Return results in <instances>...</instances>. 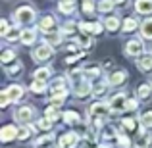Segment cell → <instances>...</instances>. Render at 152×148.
I'll return each mask as SVG.
<instances>
[{"instance_id": "6da1fadb", "label": "cell", "mask_w": 152, "mask_h": 148, "mask_svg": "<svg viewBox=\"0 0 152 148\" xmlns=\"http://www.w3.org/2000/svg\"><path fill=\"white\" fill-rule=\"evenodd\" d=\"M14 21L15 25H25V23H33L35 21V10L33 6H19L14 12Z\"/></svg>"}, {"instance_id": "7a4b0ae2", "label": "cell", "mask_w": 152, "mask_h": 148, "mask_svg": "<svg viewBox=\"0 0 152 148\" xmlns=\"http://www.w3.org/2000/svg\"><path fill=\"white\" fill-rule=\"evenodd\" d=\"M15 119H18L19 123H23V125H29L31 121H33V115H35V108L33 106H23L19 108L18 112H15Z\"/></svg>"}, {"instance_id": "3957f363", "label": "cell", "mask_w": 152, "mask_h": 148, "mask_svg": "<svg viewBox=\"0 0 152 148\" xmlns=\"http://www.w3.org/2000/svg\"><path fill=\"white\" fill-rule=\"evenodd\" d=\"M145 52V44H142L141 39H131L125 44V54L127 56H139Z\"/></svg>"}, {"instance_id": "277c9868", "label": "cell", "mask_w": 152, "mask_h": 148, "mask_svg": "<svg viewBox=\"0 0 152 148\" xmlns=\"http://www.w3.org/2000/svg\"><path fill=\"white\" fill-rule=\"evenodd\" d=\"M125 102H127L125 93H119V94H115V96H112V100L108 104H110V110L118 114V112H125Z\"/></svg>"}, {"instance_id": "5b68a950", "label": "cell", "mask_w": 152, "mask_h": 148, "mask_svg": "<svg viewBox=\"0 0 152 148\" xmlns=\"http://www.w3.org/2000/svg\"><path fill=\"white\" fill-rule=\"evenodd\" d=\"M108 112H112V110H110V104H106V102H94L89 108V114L93 117H106Z\"/></svg>"}, {"instance_id": "8992f818", "label": "cell", "mask_w": 152, "mask_h": 148, "mask_svg": "<svg viewBox=\"0 0 152 148\" xmlns=\"http://www.w3.org/2000/svg\"><path fill=\"white\" fill-rule=\"evenodd\" d=\"M52 44H48V42H45V44L37 46V50H35V56L33 58L37 60V62H45V60H50L52 58Z\"/></svg>"}, {"instance_id": "52a82bcc", "label": "cell", "mask_w": 152, "mask_h": 148, "mask_svg": "<svg viewBox=\"0 0 152 148\" xmlns=\"http://www.w3.org/2000/svg\"><path fill=\"white\" fill-rule=\"evenodd\" d=\"M39 29L42 31L45 35L52 33V31H56V21L52 15H42L41 17V23H39Z\"/></svg>"}, {"instance_id": "ba28073f", "label": "cell", "mask_w": 152, "mask_h": 148, "mask_svg": "<svg viewBox=\"0 0 152 148\" xmlns=\"http://www.w3.org/2000/svg\"><path fill=\"white\" fill-rule=\"evenodd\" d=\"M18 131L19 129H15L14 125H4L2 131H0V141L10 142V141H14V139H18Z\"/></svg>"}, {"instance_id": "9c48e42d", "label": "cell", "mask_w": 152, "mask_h": 148, "mask_svg": "<svg viewBox=\"0 0 152 148\" xmlns=\"http://www.w3.org/2000/svg\"><path fill=\"white\" fill-rule=\"evenodd\" d=\"M8 96L12 98V102H19V100L23 98V94H25V89H23L21 85H10L6 89Z\"/></svg>"}, {"instance_id": "30bf717a", "label": "cell", "mask_w": 152, "mask_h": 148, "mask_svg": "<svg viewBox=\"0 0 152 148\" xmlns=\"http://www.w3.org/2000/svg\"><path fill=\"white\" fill-rule=\"evenodd\" d=\"M79 29L87 35H98L102 31V25L100 23H89V21H81L79 23Z\"/></svg>"}, {"instance_id": "8fae6325", "label": "cell", "mask_w": 152, "mask_h": 148, "mask_svg": "<svg viewBox=\"0 0 152 148\" xmlns=\"http://www.w3.org/2000/svg\"><path fill=\"white\" fill-rule=\"evenodd\" d=\"M137 67H139L141 71H145V73L152 71V54H142V56H139Z\"/></svg>"}, {"instance_id": "7c38bea8", "label": "cell", "mask_w": 152, "mask_h": 148, "mask_svg": "<svg viewBox=\"0 0 152 148\" xmlns=\"http://www.w3.org/2000/svg\"><path fill=\"white\" fill-rule=\"evenodd\" d=\"M89 94H93V85H91L89 81H83L75 87V96L77 98H85V96H89Z\"/></svg>"}, {"instance_id": "4fadbf2b", "label": "cell", "mask_w": 152, "mask_h": 148, "mask_svg": "<svg viewBox=\"0 0 152 148\" xmlns=\"http://www.w3.org/2000/svg\"><path fill=\"white\" fill-rule=\"evenodd\" d=\"M19 41H21L25 46H31L35 41H37V33H35V29H23L21 33H19Z\"/></svg>"}, {"instance_id": "5bb4252c", "label": "cell", "mask_w": 152, "mask_h": 148, "mask_svg": "<svg viewBox=\"0 0 152 148\" xmlns=\"http://www.w3.org/2000/svg\"><path fill=\"white\" fill-rule=\"evenodd\" d=\"M77 142H79L77 133H66L60 139V144H64L66 148H77Z\"/></svg>"}, {"instance_id": "9a60e30c", "label": "cell", "mask_w": 152, "mask_h": 148, "mask_svg": "<svg viewBox=\"0 0 152 148\" xmlns=\"http://www.w3.org/2000/svg\"><path fill=\"white\" fill-rule=\"evenodd\" d=\"M135 10L139 14H145V15L152 14V0H137L135 2Z\"/></svg>"}, {"instance_id": "2e32d148", "label": "cell", "mask_w": 152, "mask_h": 148, "mask_svg": "<svg viewBox=\"0 0 152 148\" xmlns=\"http://www.w3.org/2000/svg\"><path fill=\"white\" fill-rule=\"evenodd\" d=\"M150 96H152V85L150 83H142L137 89V98L139 100H148Z\"/></svg>"}, {"instance_id": "e0dca14e", "label": "cell", "mask_w": 152, "mask_h": 148, "mask_svg": "<svg viewBox=\"0 0 152 148\" xmlns=\"http://www.w3.org/2000/svg\"><path fill=\"white\" fill-rule=\"evenodd\" d=\"M125 79H127V73H125L123 69H119V71H114V73H110V77H108V83H110V85H121Z\"/></svg>"}, {"instance_id": "ac0fdd59", "label": "cell", "mask_w": 152, "mask_h": 148, "mask_svg": "<svg viewBox=\"0 0 152 148\" xmlns=\"http://www.w3.org/2000/svg\"><path fill=\"white\" fill-rule=\"evenodd\" d=\"M135 146L137 148H150L152 146V135L150 133H141L137 139V142H135Z\"/></svg>"}, {"instance_id": "d6986e66", "label": "cell", "mask_w": 152, "mask_h": 148, "mask_svg": "<svg viewBox=\"0 0 152 148\" xmlns=\"http://www.w3.org/2000/svg\"><path fill=\"white\" fill-rule=\"evenodd\" d=\"M50 75H52V69H50V67H39V69H35L33 79H39V81H48Z\"/></svg>"}, {"instance_id": "ffe728a7", "label": "cell", "mask_w": 152, "mask_h": 148, "mask_svg": "<svg viewBox=\"0 0 152 148\" xmlns=\"http://www.w3.org/2000/svg\"><path fill=\"white\" fill-rule=\"evenodd\" d=\"M141 37L142 39H152V17L145 19L141 25Z\"/></svg>"}, {"instance_id": "44dd1931", "label": "cell", "mask_w": 152, "mask_h": 148, "mask_svg": "<svg viewBox=\"0 0 152 148\" xmlns=\"http://www.w3.org/2000/svg\"><path fill=\"white\" fill-rule=\"evenodd\" d=\"M50 90H52V94H56V93H66V79H62V77H58V79H54V83L50 85Z\"/></svg>"}, {"instance_id": "7402d4cb", "label": "cell", "mask_w": 152, "mask_h": 148, "mask_svg": "<svg viewBox=\"0 0 152 148\" xmlns=\"http://www.w3.org/2000/svg\"><path fill=\"white\" fill-rule=\"evenodd\" d=\"M60 12L62 14H71L73 12V8H75V0H60Z\"/></svg>"}, {"instance_id": "603a6c76", "label": "cell", "mask_w": 152, "mask_h": 148, "mask_svg": "<svg viewBox=\"0 0 152 148\" xmlns=\"http://www.w3.org/2000/svg\"><path fill=\"white\" fill-rule=\"evenodd\" d=\"M45 115L46 117H50L52 121L54 119H58L60 115H62V112H60V108H58V104H52V106H48L46 108V112H45Z\"/></svg>"}, {"instance_id": "cb8c5ba5", "label": "cell", "mask_w": 152, "mask_h": 148, "mask_svg": "<svg viewBox=\"0 0 152 148\" xmlns=\"http://www.w3.org/2000/svg\"><path fill=\"white\" fill-rule=\"evenodd\" d=\"M31 90H33L35 94H42L46 90V81H39V79H33V83H31Z\"/></svg>"}, {"instance_id": "d4e9b609", "label": "cell", "mask_w": 152, "mask_h": 148, "mask_svg": "<svg viewBox=\"0 0 152 148\" xmlns=\"http://www.w3.org/2000/svg\"><path fill=\"white\" fill-rule=\"evenodd\" d=\"M139 27V21L135 17H127L125 21H123V33H131V31H135Z\"/></svg>"}, {"instance_id": "484cf974", "label": "cell", "mask_w": 152, "mask_h": 148, "mask_svg": "<svg viewBox=\"0 0 152 148\" xmlns=\"http://www.w3.org/2000/svg\"><path fill=\"white\" fill-rule=\"evenodd\" d=\"M98 12H102V14H108V12L114 10V0H100V2L96 4Z\"/></svg>"}, {"instance_id": "4316f807", "label": "cell", "mask_w": 152, "mask_h": 148, "mask_svg": "<svg viewBox=\"0 0 152 148\" xmlns=\"http://www.w3.org/2000/svg\"><path fill=\"white\" fill-rule=\"evenodd\" d=\"M141 127L142 129H152V112H145L141 115Z\"/></svg>"}, {"instance_id": "83f0119b", "label": "cell", "mask_w": 152, "mask_h": 148, "mask_svg": "<svg viewBox=\"0 0 152 148\" xmlns=\"http://www.w3.org/2000/svg\"><path fill=\"white\" fill-rule=\"evenodd\" d=\"M14 60H15V52L10 50V48H6L2 54H0V62L2 63H10V62H14Z\"/></svg>"}, {"instance_id": "f1b7e54d", "label": "cell", "mask_w": 152, "mask_h": 148, "mask_svg": "<svg viewBox=\"0 0 152 148\" xmlns=\"http://www.w3.org/2000/svg\"><path fill=\"white\" fill-rule=\"evenodd\" d=\"M104 23H106V29L108 31H118L119 29V19L118 17H108Z\"/></svg>"}, {"instance_id": "f546056e", "label": "cell", "mask_w": 152, "mask_h": 148, "mask_svg": "<svg viewBox=\"0 0 152 148\" xmlns=\"http://www.w3.org/2000/svg\"><path fill=\"white\" fill-rule=\"evenodd\" d=\"M66 98H67V90H66V93H56V94H52L50 102H52V104H58V106H60V104L66 102Z\"/></svg>"}, {"instance_id": "4dcf8cb0", "label": "cell", "mask_w": 152, "mask_h": 148, "mask_svg": "<svg viewBox=\"0 0 152 148\" xmlns=\"http://www.w3.org/2000/svg\"><path fill=\"white\" fill-rule=\"evenodd\" d=\"M52 141H54V135L48 133V135H45V137L37 139V141H35V146H45V144H50Z\"/></svg>"}, {"instance_id": "1f68e13d", "label": "cell", "mask_w": 152, "mask_h": 148, "mask_svg": "<svg viewBox=\"0 0 152 148\" xmlns=\"http://www.w3.org/2000/svg\"><path fill=\"white\" fill-rule=\"evenodd\" d=\"M33 133V127H29V125H25V127H21V129L18 131V139L19 141H25L27 137H29V135Z\"/></svg>"}, {"instance_id": "d6a6232c", "label": "cell", "mask_w": 152, "mask_h": 148, "mask_svg": "<svg viewBox=\"0 0 152 148\" xmlns=\"http://www.w3.org/2000/svg\"><path fill=\"white\" fill-rule=\"evenodd\" d=\"M77 44L83 46V48H89V46H93V41H91V37L85 33V35H81V37L77 39Z\"/></svg>"}, {"instance_id": "836d02e7", "label": "cell", "mask_w": 152, "mask_h": 148, "mask_svg": "<svg viewBox=\"0 0 152 148\" xmlns=\"http://www.w3.org/2000/svg\"><path fill=\"white\" fill-rule=\"evenodd\" d=\"M39 129L41 131H50V127H52V119L50 117H42V119H39Z\"/></svg>"}, {"instance_id": "e575fe53", "label": "cell", "mask_w": 152, "mask_h": 148, "mask_svg": "<svg viewBox=\"0 0 152 148\" xmlns=\"http://www.w3.org/2000/svg\"><path fill=\"white\" fill-rule=\"evenodd\" d=\"M85 75H89V77H98L100 75V69H98V66H89V67H85Z\"/></svg>"}, {"instance_id": "d590c367", "label": "cell", "mask_w": 152, "mask_h": 148, "mask_svg": "<svg viewBox=\"0 0 152 148\" xmlns=\"http://www.w3.org/2000/svg\"><path fill=\"white\" fill-rule=\"evenodd\" d=\"M106 87H108V83H96V85H93V94L94 96H100L106 90Z\"/></svg>"}, {"instance_id": "8d00e7d4", "label": "cell", "mask_w": 152, "mask_h": 148, "mask_svg": "<svg viewBox=\"0 0 152 148\" xmlns=\"http://www.w3.org/2000/svg\"><path fill=\"white\" fill-rule=\"evenodd\" d=\"M64 119H66V123H77L79 115L75 114V112H66V114H64Z\"/></svg>"}, {"instance_id": "74e56055", "label": "cell", "mask_w": 152, "mask_h": 148, "mask_svg": "<svg viewBox=\"0 0 152 148\" xmlns=\"http://www.w3.org/2000/svg\"><path fill=\"white\" fill-rule=\"evenodd\" d=\"M60 37H62L60 33H48L46 35V42H48V44H58V42L62 41Z\"/></svg>"}, {"instance_id": "f35d334b", "label": "cell", "mask_w": 152, "mask_h": 148, "mask_svg": "<svg viewBox=\"0 0 152 148\" xmlns=\"http://www.w3.org/2000/svg\"><path fill=\"white\" fill-rule=\"evenodd\" d=\"M8 33H10V21H8V19H2V21H0V35L6 37Z\"/></svg>"}, {"instance_id": "ab89813d", "label": "cell", "mask_w": 152, "mask_h": 148, "mask_svg": "<svg viewBox=\"0 0 152 148\" xmlns=\"http://www.w3.org/2000/svg\"><path fill=\"white\" fill-rule=\"evenodd\" d=\"M75 31H77V23L75 21H67L66 25H64L62 33H75Z\"/></svg>"}, {"instance_id": "60d3db41", "label": "cell", "mask_w": 152, "mask_h": 148, "mask_svg": "<svg viewBox=\"0 0 152 148\" xmlns=\"http://www.w3.org/2000/svg\"><path fill=\"white\" fill-rule=\"evenodd\" d=\"M137 106H139V98H137V100H135V98H127V102H125V112L135 110Z\"/></svg>"}, {"instance_id": "b9f144b4", "label": "cell", "mask_w": 152, "mask_h": 148, "mask_svg": "<svg viewBox=\"0 0 152 148\" xmlns=\"http://www.w3.org/2000/svg\"><path fill=\"white\" fill-rule=\"evenodd\" d=\"M121 125L125 127L127 131H133V129H135V125H137V123H135V119H133V117H125V119H123V123H121Z\"/></svg>"}, {"instance_id": "7bdbcfd3", "label": "cell", "mask_w": 152, "mask_h": 148, "mask_svg": "<svg viewBox=\"0 0 152 148\" xmlns=\"http://www.w3.org/2000/svg\"><path fill=\"white\" fill-rule=\"evenodd\" d=\"M10 102H12V98L8 96V93H6V90H2V93H0V106H2V108H6Z\"/></svg>"}, {"instance_id": "ee69618b", "label": "cell", "mask_w": 152, "mask_h": 148, "mask_svg": "<svg viewBox=\"0 0 152 148\" xmlns=\"http://www.w3.org/2000/svg\"><path fill=\"white\" fill-rule=\"evenodd\" d=\"M118 142H119V146L121 148H129V137H125V135H118Z\"/></svg>"}, {"instance_id": "f6af8a7d", "label": "cell", "mask_w": 152, "mask_h": 148, "mask_svg": "<svg viewBox=\"0 0 152 148\" xmlns=\"http://www.w3.org/2000/svg\"><path fill=\"white\" fill-rule=\"evenodd\" d=\"M83 12H85V14H93L94 12V4L91 2V0H87V2L83 4Z\"/></svg>"}, {"instance_id": "bcb514c9", "label": "cell", "mask_w": 152, "mask_h": 148, "mask_svg": "<svg viewBox=\"0 0 152 148\" xmlns=\"http://www.w3.org/2000/svg\"><path fill=\"white\" fill-rule=\"evenodd\" d=\"M19 73H21V63H15L8 69V75H19Z\"/></svg>"}, {"instance_id": "7dc6e473", "label": "cell", "mask_w": 152, "mask_h": 148, "mask_svg": "<svg viewBox=\"0 0 152 148\" xmlns=\"http://www.w3.org/2000/svg\"><path fill=\"white\" fill-rule=\"evenodd\" d=\"M104 137H106V139H114V137H118V135L114 133V129H106V133H104Z\"/></svg>"}, {"instance_id": "c3c4849f", "label": "cell", "mask_w": 152, "mask_h": 148, "mask_svg": "<svg viewBox=\"0 0 152 148\" xmlns=\"http://www.w3.org/2000/svg\"><path fill=\"white\" fill-rule=\"evenodd\" d=\"M15 37H18L15 33H8L6 35V41H15Z\"/></svg>"}, {"instance_id": "681fc988", "label": "cell", "mask_w": 152, "mask_h": 148, "mask_svg": "<svg viewBox=\"0 0 152 148\" xmlns=\"http://www.w3.org/2000/svg\"><path fill=\"white\" fill-rule=\"evenodd\" d=\"M114 4H119V6H123V4H127V0H114Z\"/></svg>"}, {"instance_id": "f907efd6", "label": "cell", "mask_w": 152, "mask_h": 148, "mask_svg": "<svg viewBox=\"0 0 152 148\" xmlns=\"http://www.w3.org/2000/svg\"><path fill=\"white\" fill-rule=\"evenodd\" d=\"M96 148H110V146H106V144H100V146H96Z\"/></svg>"}, {"instance_id": "816d5d0a", "label": "cell", "mask_w": 152, "mask_h": 148, "mask_svg": "<svg viewBox=\"0 0 152 148\" xmlns=\"http://www.w3.org/2000/svg\"><path fill=\"white\" fill-rule=\"evenodd\" d=\"M56 148H66V146H64V144H58V146H56Z\"/></svg>"}]
</instances>
